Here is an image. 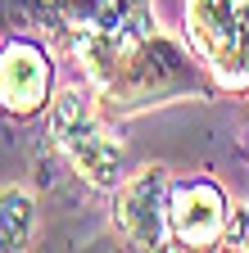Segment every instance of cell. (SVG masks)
Here are the masks:
<instances>
[{
  "mask_svg": "<svg viewBox=\"0 0 249 253\" xmlns=\"http://www.w3.org/2000/svg\"><path fill=\"white\" fill-rule=\"evenodd\" d=\"M82 63L86 86L109 118H136L145 109L177 104V100H213L222 86L213 82L208 63L191 50V41H172L159 27L141 32L127 41H104V45H82L73 50Z\"/></svg>",
  "mask_w": 249,
  "mask_h": 253,
  "instance_id": "1",
  "label": "cell"
},
{
  "mask_svg": "<svg viewBox=\"0 0 249 253\" xmlns=\"http://www.w3.org/2000/svg\"><path fill=\"white\" fill-rule=\"evenodd\" d=\"M50 140L91 190H118L127 181L122 145L113 140L109 113L100 109L91 86H64L50 100Z\"/></svg>",
  "mask_w": 249,
  "mask_h": 253,
  "instance_id": "2",
  "label": "cell"
},
{
  "mask_svg": "<svg viewBox=\"0 0 249 253\" xmlns=\"http://www.w3.org/2000/svg\"><path fill=\"white\" fill-rule=\"evenodd\" d=\"M186 41L227 95H249V0H186Z\"/></svg>",
  "mask_w": 249,
  "mask_h": 253,
  "instance_id": "3",
  "label": "cell"
},
{
  "mask_svg": "<svg viewBox=\"0 0 249 253\" xmlns=\"http://www.w3.org/2000/svg\"><path fill=\"white\" fill-rule=\"evenodd\" d=\"M32 14L50 27V37L68 54L82 45L127 41L159 27L149 0H32Z\"/></svg>",
  "mask_w": 249,
  "mask_h": 253,
  "instance_id": "4",
  "label": "cell"
},
{
  "mask_svg": "<svg viewBox=\"0 0 249 253\" xmlns=\"http://www.w3.org/2000/svg\"><path fill=\"white\" fill-rule=\"evenodd\" d=\"M168 168H141L113 190V231L127 249H163L168 235Z\"/></svg>",
  "mask_w": 249,
  "mask_h": 253,
  "instance_id": "5",
  "label": "cell"
},
{
  "mask_svg": "<svg viewBox=\"0 0 249 253\" xmlns=\"http://www.w3.org/2000/svg\"><path fill=\"white\" fill-rule=\"evenodd\" d=\"M54 100V63L50 50L32 37L0 41V113L5 118H37Z\"/></svg>",
  "mask_w": 249,
  "mask_h": 253,
  "instance_id": "6",
  "label": "cell"
},
{
  "mask_svg": "<svg viewBox=\"0 0 249 253\" xmlns=\"http://www.w3.org/2000/svg\"><path fill=\"white\" fill-rule=\"evenodd\" d=\"M231 204L222 195V185L208 176L172 181L168 195V235L181 249H222V235L231 226Z\"/></svg>",
  "mask_w": 249,
  "mask_h": 253,
  "instance_id": "7",
  "label": "cell"
},
{
  "mask_svg": "<svg viewBox=\"0 0 249 253\" xmlns=\"http://www.w3.org/2000/svg\"><path fill=\"white\" fill-rule=\"evenodd\" d=\"M32 221H37V204H32V195L23 185L0 190V253L5 249H27Z\"/></svg>",
  "mask_w": 249,
  "mask_h": 253,
  "instance_id": "8",
  "label": "cell"
},
{
  "mask_svg": "<svg viewBox=\"0 0 249 253\" xmlns=\"http://www.w3.org/2000/svg\"><path fill=\"white\" fill-rule=\"evenodd\" d=\"M222 249H249V208H236L231 212V226L222 235Z\"/></svg>",
  "mask_w": 249,
  "mask_h": 253,
  "instance_id": "9",
  "label": "cell"
},
{
  "mask_svg": "<svg viewBox=\"0 0 249 253\" xmlns=\"http://www.w3.org/2000/svg\"><path fill=\"white\" fill-rule=\"evenodd\" d=\"M245 158H249V126H245Z\"/></svg>",
  "mask_w": 249,
  "mask_h": 253,
  "instance_id": "10",
  "label": "cell"
}]
</instances>
